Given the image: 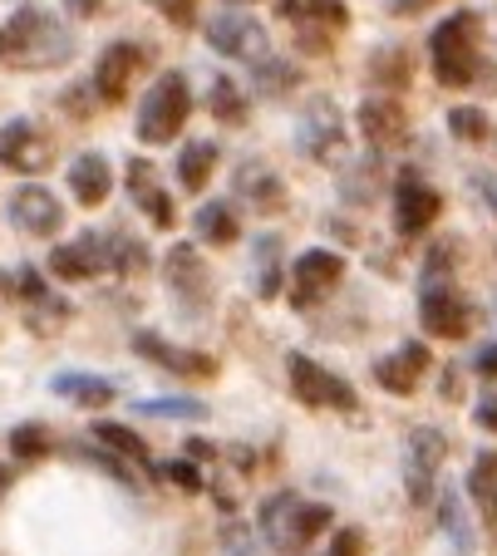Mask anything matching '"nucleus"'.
<instances>
[{
	"label": "nucleus",
	"mask_w": 497,
	"mask_h": 556,
	"mask_svg": "<svg viewBox=\"0 0 497 556\" xmlns=\"http://www.w3.org/2000/svg\"><path fill=\"white\" fill-rule=\"evenodd\" d=\"M252 281H256V295L262 301H276L281 295V237L276 231H266V237H256V247H252Z\"/></svg>",
	"instance_id": "b1692460"
},
{
	"label": "nucleus",
	"mask_w": 497,
	"mask_h": 556,
	"mask_svg": "<svg viewBox=\"0 0 497 556\" xmlns=\"http://www.w3.org/2000/svg\"><path fill=\"white\" fill-rule=\"evenodd\" d=\"M128 198H133L138 207L149 212L153 227L168 231L173 222H178V212H173L168 192H163V188H158V178H153V163H149V157H133V163H128Z\"/></svg>",
	"instance_id": "412c9836"
},
{
	"label": "nucleus",
	"mask_w": 497,
	"mask_h": 556,
	"mask_svg": "<svg viewBox=\"0 0 497 556\" xmlns=\"http://www.w3.org/2000/svg\"><path fill=\"white\" fill-rule=\"evenodd\" d=\"M448 134L463 138V143H483L487 138V114L483 109H454V114H448Z\"/></svg>",
	"instance_id": "4c0bfd02"
},
{
	"label": "nucleus",
	"mask_w": 497,
	"mask_h": 556,
	"mask_svg": "<svg viewBox=\"0 0 497 556\" xmlns=\"http://www.w3.org/2000/svg\"><path fill=\"white\" fill-rule=\"evenodd\" d=\"M232 5H252V0H232Z\"/></svg>",
	"instance_id": "3c124183"
},
{
	"label": "nucleus",
	"mask_w": 497,
	"mask_h": 556,
	"mask_svg": "<svg viewBox=\"0 0 497 556\" xmlns=\"http://www.w3.org/2000/svg\"><path fill=\"white\" fill-rule=\"evenodd\" d=\"M89 439H99V448H118L124 453V458H133V463H143V468H149V448H143V443L133 439V433L124 429V424H94V433H89Z\"/></svg>",
	"instance_id": "c9c22d12"
},
{
	"label": "nucleus",
	"mask_w": 497,
	"mask_h": 556,
	"mask_svg": "<svg viewBox=\"0 0 497 556\" xmlns=\"http://www.w3.org/2000/svg\"><path fill=\"white\" fill-rule=\"evenodd\" d=\"M473 419H477V424H483V429H487V433H497V394H487V400H483V404H477V409H473Z\"/></svg>",
	"instance_id": "de8ad7c7"
},
{
	"label": "nucleus",
	"mask_w": 497,
	"mask_h": 556,
	"mask_svg": "<svg viewBox=\"0 0 497 556\" xmlns=\"http://www.w3.org/2000/svg\"><path fill=\"white\" fill-rule=\"evenodd\" d=\"M444 458H448V439L438 429H413L409 433V448H404V493H409L413 507H423L429 497H434Z\"/></svg>",
	"instance_id": "423d86ee"
},
{
	"label": "nucleus",
	"mask_w": 497,
	"mask_h": 556,
	"mask_svg": "<svg viewBox=\"0 0 497 556\" xmlns=\"http://www.w3.org/2000/svg\"><path fill=\"white\" fill-rule=\"evenodd\" d=\"M133 414H143V419H207V404L202 400H138Z\"/></svg>",
	"instance_id": "f704fd0d"
},
{
	"label": "nucleus",
	"mask_w": 497,
	"mask_h": 556,
	"mask_svg": "<svg viewBox=\"0 0 497 556\" xmlns=\"http://www.w3.org/2000/svg\"><path fill=\"white\" fill-rule=\"evenodd\" d=\"M296 89V70L286 60H262L256 64V94L262 99H281Z\"/></svg>",
	"instance_id": "2f4dec72"
},
{
	"label": "nucleus",
	"mask_w": 497,
	"mask_h": 556,
	"mask_svg": "<svg viewBox=\"0 0 497 556\" xmlns=\"http://www.w3.org/2000/svg\"><path fill=\"white\" fill-rule=\"evenodd\" d=\"M50 389L60 394V400L79 404V409H104L109 400H114V384L99 375H54Z\"/></svg>",
	"instance_id": "a878e982"
},
{
	"label": "nucleus",
	"mask_w": 497,
	"mask_h": 556,
	"mask_svg": "<svg viewBox=\"0 0 497 556\" xmlns=\"http://www.w3.org/2000/svg\"><path fill=\"white\" fill-rule=\"evenodd\" d=\"M438 527H444V536L454 542L458 556H473L477 536H473V522H468V513H463V493H458V488H448V493L438 497Z\"/></svg>",
	"instance_id": "bb28decb"
},
{
	"label": "nucleus",
	"mask_w": 497,
	"mask_h": 556,
	"mask_svg": "<svg viewBox=\"0 0 497 556\" xmlns=\"http://www.w3.org/2000/svg\"><path fill=\"white\" fill-rule=\"evenodd\" d=\"M419 320H423V330L438 340H463L468 330H473V305H468L454 286H423Z\"/></svg>",
	"instance_id": "9b49d317"
},
{
	"label": "nucleus",
	"mask_w": 497,
	"mask_h": 556,
	"mask_svg": "<svg viewBox=\"0 0 497 556\" xmlns=\"http://www.w3.org/2000/svg\"><path fill=\"white\" fill-rule=\"evenodd\" d=\"M138 45L133 40H114L104 54H99V64H94V94L104 99V104H118V99L128 94V85H133V70H138Z\"/></svg>",
	"instance_id": "dca6fc26"
},
{
	"label": "nucleus",
	"mask_w": 497,
	"mask_h": 556,
	"mask_svg": "<svg viewBox=\"0 0 497 556\" xmlns=\"http://www.w3.org/2000/svg\"><path fill=\"white\" fill-rule=\"evenodd\" d=\"M296 143L310 163H326V168H340L345 163V118H340L335 99L316 94L301 114V128H296Z\"/></svg>",
	"instance_id": "39448f33"
},
{
	"label": "nucleus",
	"mask_w": 497,
	"mask_h": 556,
	"mask_svg": "<svg viewBox=\"0 0 497 556\" xmlns=\"http://www.w3.org/2000/svg\"><path fill=\"white\" fill-rule=\"evenodd\" d=\"M0 163L11 173H44L54 168V138L30 118H15L0 134Z\"/></svg>",
	"instance_id": "1a4fd4ad"
},
{
	"label": "nucleus",
	"mask_w": 497,
	"mask_h": 556,
	"mask_svg": "<svg viewBox=\"0 0 497 556\" xmlns=\"http://www.w3.org/2000/svg\"><path fill=\"white\" fill-rule=\"evenodd\" d=\"M423 369H429V345H419V340H409V345H399L394 355L374 359V379H380L390 394H413Z\"/></svg>",
	"instance_id": "aec40b11"
},
{
	"label": "nucleus",
	"mask_w": 497,
	"mask_h": 556,
	"mask_svg": "<svg viewBox=\"0 0 497 556\" xmlns=\"http://www.w3.org/2000/svg\"><path fill=\"white\" fill-rule=\"evenodd\" d=\"M360 134L370 148H399L409 143V114H404L399 99L374 94L360 104Z\"/></svg>",
	"instance_id": "2eb2a0df"
},
{
	"label": "nucleus",
	"mask_w": 497,
	"mask_h": 556,
	"mask_svg": "<svg viewBox=\"0 0 497 556\" xmlns=\"http://www.w3.org/2000/svg\"><path fill=\"white\" fill-rule=\"evenodd\" d=\"M473 369H477L483 379H497V345H483V350H477V355H473Z\"/></svg>",
	"instance_id": "49530a36"
},
{
	"label": "nucleus",
	"mask_w": 497,
	"mask_h": 556,
	"mask_svg": "<svg viewBox=\"0 0 497 556\" xmlns=\"http://www.w3.org/2000/svg\"><path fill=\"white\" fill-rule=\"evenodd\" d=\"M60 5L75 15V21H94V15L104 11V0H60Z\"/></svg>",
	"instance_id": "a18cd8bd"
},
{
	"label": "nucleus",
	"mask_w": 497,
	"mask_h": 556,
	"mask_svg": "<svg viewBox=\"0 0 497 556\" xmlns=\"http://www.w3.org/2000/svg\"><path fill=\"white\" fill-rule=\"evenodd\" d=\"M212 168H217V143H207V138H197V143H188L178 153V178L188 192H202L212 178Z\"/></svg>",
	"instance_id": "c756f323"
},
{
	"label": "nucleus",
	"mask_w": 497,
	"mask_h": 556,
	"mask_svg": "<svg viewBox=\"0 0 497 556\" xmlns=\"http://www.w3.org/2000/svg\"><path fill=\"white\" fill-rule=\"evenodd\" d=\"M192 114V89L182 74H163L158 85L143 94V104H138V138L143 143H173V138L182 134V124H188Z\"/></svg>",
	"instance_id": "20e7f679"
},
{
	"label": "nucleus",
	"mask_w": 497,
	"mask_h": 556,
	"mask_svg": "<svg viewBox=\"0 0 497 556\" xmlns=\"http://www.w3.org/2000/svg\"><path fill=\"white\" fill-rule=\"evenodd\" d=\"M11 478H15V472L5 468V463H0V493H5V488H11Z\"/></svg>",
	"instance_id": "8fccbe9b"
},
{
	"label": "nucleus",
	"mask_w": 497,
	"mask_h": 556,
	"mask_svg": "<svg viewBox=\"0 0 497 556\" xmlns=\"http://www.w3.org/2000/svg\"><path fill=\"white\" fill-rule=\"evenodd\" d=\"M192 231H197V242L227 247V242H237V212L227 202H202L197 217H192Z\"/></svg>",
	"instance_id": "c85d7f7f"
},
{
	"label": "nucleus",
	"mask_w": 497,
	"mask_h": 556,
	"mask_svg": "<svg viewBox=\"0 0 497 556\" xmlns=\"http://www.w3.org/2000/svg\"><path fill=\"white\" fill-rule=\"evenodd\" d=\"M409 70H413V64H409V54H404V50H380V54L370 60V74H374V79H380V85H394V89L409 85Z\"/></svg>",
	"instance_id": "e433bc0d"
},
{
	"label": "nucleus",
	"mask_w": 497,
	"mask_h": 556,
	"mask_svg": "<svg viewBox=\"0 0 497 556\" xmlns=\"http://www.w3.org/2000/svg\"><path fill=\"white\" fill-rule=\"evenodd\" d=\"M222 546H227V556H262V542L252 536V527H227L222 532Z\"/></svg>",
	"instance_id": "58836bf2"
},
{
	"label": "nucleus",
	"mask_w": 497,
	"mask_h": 556,
	"mask_svg": "<svg viewBox=\"0 0 497 556\" xmlns=\"http://www.w3.org/2000/svg\"><path fill=\"white\" fill-rule=\"evenodd\" d=\"M286 375H291V394L310 409H355V389L345 384L340 375H330L326 365H316L310 355H291L286 359Z\"/></svg>",
	"instance_id": "0eeeda50"
},
{
	"label": "nucleus",
	"mask_w": 497,
	"mask_h": 556,
	"mask_svg": "<svg viewBox=\"0 0 497 556\" xmlns=\"http://www.w3.org/2000/svg\"><path fill=\"white\" fill-rule=\"evenodd\" d=\"M168 295L188 311H202L212 301V281H207V266H202V252L192 242H173L168 252Z\"/></svg>",
	"instance_id": "f8f14e48"
},
{
	"label": "nucleus",
	"mask_w": 497,
	"mask_h": 556,
	"mask_svg": "<svg viewBox=\"0 0 497 556\" xmlns=\"http://www.w3.org/2000/svg\"><path fill=\"white\" fill-rule=\"evenodd\" d=\"M163 478H168V483H178L182 493H202V478H197V468H192V463H163Z\"/></svg>",
	"instance_id": "a19ab883"
},
{
	"label": "nucleus",
	"mask_w": 497,
	"mask_h": 556,
	"mask_svg": "<svg viewBox=\"0 0 497 556\" xmlns=\"http://www.w3.org/2000/svg\"><path fill=\"white\" fill-rule=\"evenodd\" d=\"M429 64L444 89H468L477 79V15L458 11L429 35Z\"/></svg>",
	"instance_id": "f03ea898"
},
{
	"label": "nucleus",
	"mask_w": 497,
	"mask_h": 556,
	"mask_svg": "<svg viewBox=\"0 0 497 556\" xmlns=\"http://www.w3.org/2000/svg\"><path fill=\"white\" fill-rule=\"evenodd\" d=\"M429 0H390V15H419Z\"/></svg>",
	"instance_id": "09e8293b"
},
{
	"label": "nucleus",
	"mask_w": 497,
	"mask_h": 556,
	"mask_svg": "<svg viewBox=\"0 0 497 556\" xmlns=\"http://www.w3.org/2000/svg\"><path fill=\"white\" fill-rule=\"evenodd\" d=\"M143 266H149V247L138 242V237H109V271L133 276Z\"/></svg>",
	"instance_id": "473e14b6"
},
{
	"label": "nucleus",
	"mask_w": 497,
	"mask_h": 556,
	"mask_svg": "<svg viewBox=\"0 0 497 556\" xmlns=\"http://www.w3.org/2000/svg\"><path fill=\"white\" fill-rule=\"evenodd\" d=\"M360 552H365V532L360 527H345V532H335L326 556H360Z\"/></svg>",
	"instance_id": "37998d69"
},
{
	"label": "nucleus",
	"mask_w": 497,
	"mask_h": 556,
	"mask_svg": "<svg viewBox=\"0 0 497 556\" xmlns=\"http://www.w3.org/2000/svg\"><path fill=\"white\" fill-rule=\"evenodd\" d=\"M207 45L227 60H246V64H262L271 60V40H266V25L252 21V15L232 11V15H217L207 25Z\"/></svg>",
	"instance_id": "6e6552de"
},
{
	"label": "nucleus",
	"mask_w": 497,
	"mask_h": 556,
	"mask_svg": "<svg viewBox=\"0 0 497 556\" xmlns=\"http://www.w3.org/2000/svg\"><path fill=\"white\" fill-rule=\"evenodd\" d=\"M237 198H246L256 212H281L286 207V188L266 163H242L237 168Z\"/></svg>",
	"instance_id": "5701e85b"
},
{
	"label": "nucleus",
	"mask_w": 497,
	"mask_h": 556,
	"mask_svg": "<svg viewBox=\"0 0 497 556\" xmlns=\"http://www.w3.org/2000/svg\"><path fill=\"white\" fill-rule=\"evenodd\" d=\"M85 458H89V463H99V468H104L109 478H114V483H124V488H133V483H138L133 468H128V463H114L104 448H85Z\"/></svg>",
	"instance_id": "ea45409f"
},
{
	"label": "nucleus",
	"mask_w": 497,
	"mask_h": 556,
	"mask_svg": "<svg viewBox=\"0 0 497 556\" xmlns=\"http://www.w3.org/2000/svg\"><path fill=\"white\" fill-rule=\"evenodd\" d=\"M384 188V163L380 157H360V163H345V173H340V198L355 202V207H365V202H374Z\"/></svg>",
	"instance_id": "393cba45"
},
{
	"label": "nucleus",
	"mask_w": 497,
	"mask_h": 556,
	"mask_svg": "<svg viewBox=\"0 0 497 556\" xmlns=\"http://www.w3.org/2000/svg\"><path fill=\"white\" fill-rule=\"evenodd\" d=\"M69 192H75L85 207H99V202L114 192V173H109V157L104 153H79L69 163Z\"/></svg>",
	"instance_id": "4be33fe9"
},
{
	"label": "nucleus",
	"mask_w": 497,
	"mask_h": 556,
	"mask_svg": "<svg viewBox=\"0 0 497 556\" xmlns=\"http://www.w3.org/2000/svg\"><path fill=\"white\" fill-rule=\"evenodd\" d=\"M11 222L21 231H30V237H54V231L64 227V207L54 202V192H44V188H21L11 198Z\"/></svg>",
	"instance_id": "a211bd4d"
},
{
	"label": "nucleus",
	"mask_w": 497,
	"mask_h": 556,
	"mask_svg": "<svg viewBox=\"0 0 497 556\" xmlns=\"http://www.w3.org/2000/svg\"><path fill=\"white\" fill-rule=\"evenodd\" d=\"M207 109H212V118H222V124H242L246 118V94H242V85H237L232 74H217V79H212Z\"/></svg>",
	"instance_id": "7c9ffc66"
},
{
	"label": "nucleus",
	"mask_w": 497,
	"mask_h": 556,
	"mask_svg": "<svg viewBox=\"0 0 497 556\" xmlns=\"http://www.w3.org/2000/svg\"><path fill=\"white\" fill-rule=\"evenodd\" d=\"M468 493H473L483 522H497V453L493 448L473 458V472H468Z\"/></svg>",
	"instance_id": "cd10ccee"
},
{
	"label": "nucleus",
	"mask_w": 497,
	"mask_h": 556,
	"mask_svg": "<svg viewBox=\"0 0 497 556\" xmlns=\"http://www.w3.org/2000/svg\"><path fill=\"white\" fill-rule=\"evenodd\" d=\"M349 21L345 11V0H301V11H296V30H301V50L306 54H326L330 50V35L340 30V25Z\"/></svg>",
	"instance_id": "f3484780"
},
{
	"label": "nucleus",
	"mask_w": 497,
	"mask_h": 556,
	"mask_svg": "<svg viewBox=\"0 0 497 556\" xmlns=\"http://www.w3.org/2000/svg\"><path fill=\"white\" fill-rule=\"evenodd\" d=\"M158 15H168L173 25H192V15H197V0H149Z\"/></svg>",
	"instance_id": "79ce46f5"
},
{
	"label": "nucleus",
	"mask_w": 497,
	"mask_h": 556,
	"mask_svg": "<svg viewBox=\"0 0 497 556\" xmlns=\"http://www.w3.org/2000/svg\"><path fill=\"white\" fill-rule=\"evenodd\" d=\"M69 54H75V35L44 5H21L0 25V64L5 70H54Z\"/></svg>",
	"instance_id": "f257e3e1"
},
{
	"label": "nucleus",
	"mask_w": 497,
	"mask_h": 556,
	"mask_svg": "<svg viewBox=\"0 0 497 556\" xmlns=\"http://www.w3.org/2000/svg\"><path fill=\"white\" fill-rule=\"evenodd\" d=\"M438 212H444V198H438L413 168H404L399 188H394V231H399V237H419V231L434 227Z\"/></svg>",
	"instance_id": "9d476101"
},
{
	"label": "nucleus",
	"mask_w": 497,
	"mask_h": 556,
	"mask_svg": "<svg viewBox=\"0 0 497 556\" xmlns=\"http://www.w3.org/2000/svg\"><path fill=\"white\" fill-rule=\"evenodd\" d=\"M50 448H54V439L44 424H21V429H11V453L21 463H40Z\"/></svg>",
	"instance_id": "72a5a7b5"
},
{
	"label": "nucleus",
	"mask_w": 497,
	"mask_h": 556,
	"mask_svg": "<svg viewBox=\"0 0 497 556\" xmlns=\"http://www.w3.org/2000/svg\"><path fill=\"white\" fill-rule=\"evenodd\" d=\"M262 527H266V542L276 552H306L320 532L330 527V507L320 503H301L296 493H276L271 503L262 507Z\"/></svg>",
	"instance_id": "7ed1b4c3"
},
{
	"label": "nucleus",
	"mask_w": 497,
	"mask_h": 556,
	"mask_svg": "<svg viewBox=\"0 0 497 556\" xmlns=\"http://www.w3.org/2000/svg\"><path fill=\"white\" fill-rule=\"evenodd\" d=\"M473 192L483 198L487 217H497V173H473Z\"/></svg>",
	"instance_id": "c03bdc74"
},
{
	"label": "nucleus",
	"mask_w": 497,
	"mask_h": 556,
	"mask_svg": "<svg viewBox=\"0 0 497 556\" xmlns=\"http://www.w3.org/2000/svg\"><path fill=\"white\" fill-rule=\"evenodd\" d=\"M50 271L60 276V281H94L99 271H109V242L94 237V231H85V237H75V242L54 247Z\"/></svg>",
	"instance_id": "4468645a"
},
{
	"label": "nucleus",
	"mask_w": 497,
	"mask_h": 556,
	"mask_svg": "<svg viewBox=\"0 0 497 556\" xmlns=\"http://www.w3.org/2000/svg\"><path fill=\"white\" fill-rule=\"evenodd\" d=\"M133 350L143 359H153L158 369H173V375H188V379H202L217 369V359L197 355V350H182V345H168L163 336H153V330H138L133 336Z\"/></svg>",
	"instance_id": "6ab92c4d"
},
{
	"label": "nucleus",
	"mask_w": 497,
	"mask_h": 556,
	"mask_svg": "<svg viewBox=\"0 0 497 556\" xmlns=\"http://www.w3.org/2000/svg\"><path fill=\"white\" fill-rule=\"evenodd\" d=\"M291 281H296V291H291V295H296V305L320 301V295H330L340 281H345V256L326 252V247H316V252H301Z\"/></svg>",
	"instance_id": "ddd939ff"
}]
</instances>
